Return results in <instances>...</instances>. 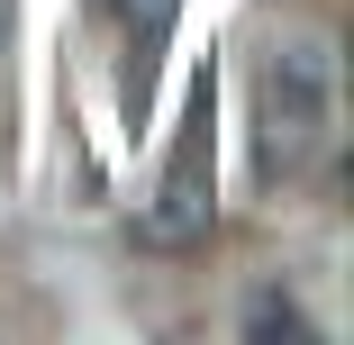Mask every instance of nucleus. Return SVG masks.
Segmentation results:
<instances>
[{"mask_svg": "<svg viewBox=\"0 0 354 345\" xmlns=\"http://www.w3.org/2000/svg\"><path fill=\"white\" fill-rule=\"evenodd\" d=\"M327 136V55L318 46H281L263 64V100H254V164L263 173H300Z\"/></svg>", "mask_w": 354, "mask_h": 345, "instance_id": "nucleus-1", "label": "nucleus"}, {"mask_svg": "<svg viewBox=\"0 0 354 345\" xmlns=\"http://www.w3.org/2000/svg\"><path fill=\"white\" fill-rule=\"evenodd\" d=\"M136 236L164 245V254H182V245L209 236V82H200V109H191V127H182V155H173V173L155 182Z\"/></svg>", "mask_w": 354, "mask_h": 345, "instance_id": "nucleus-2", "label": "nucleus"}, {"mask_svg": "<svg viewBox=\"0 0 354 345\" xmlns=\"http://www.w3.org/2000/svg\"><path fill=\"white\" fill-rule=\"evenodd\" d=\"M109 10H118V19L136 28V46H155V37L173 28V10H182V0H109Z\"/></svg>", "mask_w": 354, "mask_h": 345, "instance_id": "nucleus-3", "label": "nucleus"}, {"mask_svg": "<svg viewBox=\"0 0 354 345\" xmlns=\"http://www.w3.org/2000/svg\"><path fill=\"white\" fill-rule=\"evenodd\" d=\"M245 327H254V336H300V309L281 300V291H254V309H245Z\"/></svg>", "mask_w": 354, "mask_h": 345, "instance_id": "nucleus-4", "label": "nucleus"}]
</instances>
